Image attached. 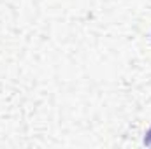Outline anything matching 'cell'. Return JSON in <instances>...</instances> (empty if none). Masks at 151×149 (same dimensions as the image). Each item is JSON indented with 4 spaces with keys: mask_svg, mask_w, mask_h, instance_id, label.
Instances as JSON below:
<instances>
[{
    "mask_svg": "<svg viewBox=\"0 0 151 149\" xmlns=\"http://www.w3.org/2000/svg\"><path fill=\"white\" fill-rule=\"evenodd\" d=\"M144 144H146V146H151V128L148 130V133H146V139H144Z\"/></svg>",
    "mask_w": 151,
    "mask_h": 149,
    "instance_id": "cell-1",
    "label": "cell"
}]
</instances>
